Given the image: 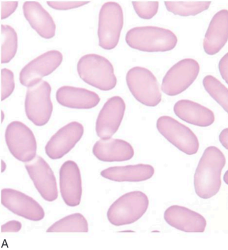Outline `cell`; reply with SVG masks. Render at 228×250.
<instances>
[{"label":"cell","instance_id":"1","mask_svg":"<svg viewBox=\"0 0 228 250\" xmlns=\"http://www.w3.org/2000/svg\"><path fill=\"white\" fill-rule=\"evenodd\" d=\"M225 156L216 146L206 149L194 176L195 193L202 199L216 195L221 187V173L226 165Z\"/></svg>","mask_w":228,"mask_h":250},{"label":"cell","instance_id":"2","mask_svg":"<svg viewBox=\"0 0 228 250\" xmlns=\"http://www.w3.org/2000/svg\"><path fill=\"white\" fill-rule=\"evenodd\" d=\"M125 42L129 47L144 52H166L173 50L178 38L169 29L155 26L134 27L127 31Z\"/></svg>","mask_w":228,"mask_h":250},{"label":"cell","instance_id":"3","mask_svg":"<svg viewBox=\"0 0 228 250\" xmlns=\"http://www.w3.org/2000/svg\"><path fill=\"white\" fill-rule=\"evenodd\" d=\"M77 70L80 78L91 86L102 91H110L117 84L112 64L97 54H87L79 60Z\"/></svg>","mask_w":228,"mask_h":250},{"label":"cell","instance_id":"4","mask_svg":"<svg viewBox=\"0 0 228 250\" xmlns=\"http://www.w3.org/2000/svg\"><path fill=\"white\" fill-rule=\"evenodd\" d=\"M148 196L142 191L129 192L119 198L107 211L110 223L117 227L135 223L148 210Z\"/></svg>","mask_w":228,"mask_h":250},{"label":"cell","instance_id":"5","mask_svg":"<svg viewBox=\"0 0 228 250\" xmlns=\"http://www.w3.org/2000/svg\"><path fill=\"white\" fill-rule=\"evenodd\" d=\"M125 80L132 95L141 104L154 107L161 102L158 81L150 70L142 67L131 68L127 72Z\"/></svg>","mask_w":228,"mask_h":250},{"label":"cell","instance_id":"6","mask_svg":"<svg viewBox=\"0 0 228 250\" xmlns=\"http://www.w3.org/2000/svg\"><path fill=\"white\" fill-rule=\"evenodd\" d=\"M124 25L123 10L119 3L108 1L104 3L99 14V45L106 50L116 48L120 40Z\"/></svg>","mask_w":228,"mask_h":250},{"label":"cell","instance_id":"7","mask_svg":"<svg viewBox=\"0 0 228 250\" xmlns=\"http://www.w3.org/2000/svg\"><path fill=\"white\" fill-rule=\"evenodd\" d=\"M52 87L48 82L41 81L28 87L25 100L27 117L36 126L45 125L52 116L53 104L50 95Z\"/></svg>","mask_w":228,"mask_h":250},{"label":"cell","instance_id":"8","mask_svg":"<svg viewBox=\"0 0 228 250\" xmlns=\"http://www.w3.org/2000/svg\"><path fill=\"white\" fill-rule=\"evenodd\" d=\"M5 141L10 152L22 162H31L36 157L37 142L33 131L20 121H14L6 127Z\"/></svg>","mask_w":228,"mask_h":250},{"label":"cell","instance_id":"9","mask_svg":"<svg viewBox=\"0 0 228 250\" xmlns=\"http://www.w3.org/2000/svg\"><path fill=\"white\" fill-rule=\"evenodd\" d=\"M157 128L168 142L187 155H195L199 151V142L195 134L172 117H159L157 121Z\"/></svg>","mask_w":228,"mask_h":250},{"label":"cell","instance_id":"10","mask_svg":"<svg viewBox=\"0 0 228 250\" xmlns=\"http://www.w3.org/2000/svg\"><path fill=\"white\" fill-rule=\"evenodd\" d=\"M200 72L199 62L192 59L178 62L168 70L164 77L161 89L166 95H180L193 84Z\"/></svg>","mask_w":228,"mask_h":250},{"label":"cell","instance_id":"11","mask_svg":"<svg viewBox=\"0 0 228 250\" xmlns=\"http://www.w3.org/2000/svg\"><path fill=\"white\" fill-rule=\"evenodd\" d=\"M63 61V55L57 50L46 51L30 62L21 70L19 81L23 86H34L42 78L54 72Z\"/></svg>","mask_w":228,"mask_h":250},{"label":"cell","instance_id":"12","mask_svg":"<svg viewBox=\"0 0 228 250\" xmlns=\"http://www.w3.org/2000/svg\"><path fill=\"white\" fill-rule=\"evenodd\" d=\"M29 176L40 195L47 202L58 198V189L54 173L48 164L40 156L25 164Z\"/></svg>","mask_w":228,"mask_h":250},{"label":"cell","instance_id":"13","mask_svg":"<svg viewBox=\"0 0 228 250\" xmlns=\"http://www.w3.org/2000/svg\"><path fill=\"white\" fill-rule=\"evenodd\" d=\"M1 204L15 214L32 221L44 219V211L35 200L18 190L4 188L1 190Z\"/></svg>","mask_w":228,"mask_h":250},{"label":"cell","instance_id":"14","mask_svg":"<svg viewBox=\"0 0 228 250\" xmlns=\"http://www.w3.org/2000/svg\"><path fill=\"white\" fill-rule=\"evenodd\" d=\"M125 110L124 100L119 96L109 98L97 117L96 132L101 139L111 138L118 131Z\"/></svg>","mask_w":228,"mask_h":250},{"label":"cell","instance_id":"15","mask_svg":"<svg viewBox=\"0 0 228 250\" xmlns=\"http://www.w3.org/2000/svg\"><path fill=\"white\" fill-rule=\"evenodd\" d=\"M84 132V127L78 122H71L63 126L47 143L46 155L51 159H62L80 142Z\"/></svg>","mask_w":228,"mask_h":250},{"label":"cell","instance_id":"16","mask_svg":"<svg viewBox=\"0 0 228 250\" xmlns=\"http://www.w3.org/2000/svg\"><path fill=\"white\" fill-rule=\"evenodd\" d=\"M60 189L65 204L74 207L80 205L83 194L82 179L78 164L68 160L60 169Z\"/></svg>","mask_w":228,"mask_h":250},{"label":"cell","instance_id":"17","mask_svg":"<svg viewBox=\"0 0 228 250\" xmlns=\"http://www.w3.org/2000/svg\"><path fill=\"white\" fill-rule=\"evenodd\" d=\"M164 220L171 227L185 232H204L207 221L204 216L186 207L172 205L165 211Z\"/></svg>","mask_w":228,"mask_h":250},{"label":"cell","instance_id":"18","mask_svg":"<svg viewBox=\"0 0 228 250\" xmlns=\"http://www.w3.org/2000/svg\"><path fill=\"white\" fill-rule=\"evenodd\" d=\"M93 153L100 161L124 162L133 159L135 151L128 142L119 139H101L95 143Z\"/></svg>","mask_w":228,"mask_h":250},{"label":"cell","instance_id":"19","mask_svg":"<svg viewBox=\"0 0 228 250\" xmlns=\"http://www.w3.org/2000/svg\"><path fill=\"white\" fill-rule=\"evenodd\" d=\"M228 11L221 10L211 20L204 38V51L208 55H214L222 50L228 42Z\"/></svg>","mask_w":228,"mask_h":250},{"label":"cell","instance_id":"20","mask_svg":"<svg viewBox=\"0 0 228 250\" xmlns=\"http://www.w3.org/2000/svg\"><path fill=\"white\" fill-rule=\"evenodd\" d=\"M23 15L32 28L41 37L52 39L55 35L56 25L52 17L37 1H25L23 5Z\"/></svg>","mask_w":228,"mask_h":250},{"label":"cell","instance_id":"21","mask_svg":"<svg viewBox=\"0 0 228 250\" xmlns=\"http://www.w3.org/2000/svg\"><path fill=\"white\" fill-rule=\"evenodd\" d=\"M57 102L65 107L75 109H91L99 104L100 98L98 94L88 89L64 85L56 93Z\"/></svg>","mask_w":228,"mask_h":250},{"label":"cell","instance_id":"22","mask_svg":"<svg viewBox=\"0 0 228 250\" xmlns=\"http://www.w3.org/2000/svg\"><path fill=\"white\" fill-rule=\"evenodd\" d=\"M174 112L182 121L199 127H208L215 121V115L212 110L191 100H181L176 102Z\"/></svg>","mask_w":228,"mask_h":250},{"label":"cell","instance_id":"23","mask_svg":"<svg viewBox=\"0 0 228 250\" xmlns=\"http://www.w3.org/2000/svg\"><path fill=\"white\" fill-rule=\"evenodd\" d=\"M155 169L152 166L140 164L122 167H112L102 170L100 175L104 178L116 182H142L152 178Z\"/></svg>","mask_w":228,"mask_h":250},{"label":"cell","instance_id":"24","mask_svg":"<svg viewBox=\"0 0 228 250\" xmlns=\"http://www.w3.org/2000/svg\"><path fill=\"white\" fill-rule=\"evenodd\" d=\"M88 221L82 213H73L55 222L46 232H88Z\"/></svg>","mask_w":228,"mask_h":250},{"label":"cell","instance_id":"25","mask_svg":"<svg viewBox=\"0 0 228 250\" xmlns=\"http://www.w3.org/2000/svg\"><path fill=\"white\" fill-rule=\"evenodd\" d=\"M166 7L169 12L177 16H195L206 11L210 6L211 1H165Z\"/></svg>","mask_w":228,"mask_h":250},{"label":"cell","instance_id":"26","mask_svg":"<svg viewBox=\"0 0 228 250\" xmlns=\"http://www.w3.org/2000/svg\"><path fill=\"white\" fill-rule=\"evenodd\" d=\"M1 63H8L16 56L18 48V36L11 26L1 25Z\"/></svg>","mask_w":228,"mask_h":250},{"label":"cell","instance_id":"27","mask_svg":"<svg viewBox=\"0 0 228 250\" xmlns=\"http://www.w3.org/2000/svg\"><path fill=\"white\" fill-rule=\"evenodd\" d=\"M204 88L223 108L228 111V89L215 77L208 75L204 78Z\"/></svg>","mask_w":228,"mask_h":250},{"label":"cell","instance_id":"28","mask_svg":"<svg viewBox=\"0 0 228 250\" xmlns=\"http://www.w3.org/2000/svg\"><path fill=\"white\" fill-rule=\"evenodd\" d=\"M132 4L136 14L143 19H152L158 12L159 1H132Z\"/></svg>","mask_w":228,"mask_h":250},{"label":"cell","instance_id":"29","mask_svg":"<svg viewBox=\"0 0 228 250\" xmlns=\"http://www.w3.org/2000/svg\"><path fill=\"white\" fill-rule=\"evenodd\" d=\"M15 89L14 74L12 70L4 68L1 69V101L10 97Z\"/></svg>","mask_w":228,"mask_h":250},{"label":"cell","instance_id":"30","mask_svg":"<svg viewBox=\"0 0 228 250\" xmlns=\"http://www.w3.org/2000/svg\"><path fill=\"white\" fill-rule=\"evenodd\" d=\"M90 1H52L47 4L55 10H67L74 9L88 4Z\"/></svg>","mask_w":228,"mask_h":250},{"label":"cell","instance_id":"31","mask_svg":"<svg viewBox=\"0 0 228 250\" xmlns=\"http://www.w3.org/2000/svg\"><path fill=\"white\" fill-rule=\"evenodd\" d=\"M18 5V1H1L2 20L8 18L14 14Z\"/></svg>","mask_w":228,"mask_h":250},{"label":"cell","instance_id":"32","mask_svg":"<svg viewBox=\"0 0 228 250\" xmlns=\"http://www.w3.org/2000/svg\"><path fill=\"white\" fill-rule=\"evenodd\" d=\"M22 225L18 221H10L1 226L2 232H18L22 229Z\"/></svg>","mask_w":228,"mask_h":250},{"label":"cell","instance_id":"33","mask_svg":"<svg viewBox=\"0 0 228 250\" xmlns=\"http://www.w3.org/2000/svg\"><path fill=\"white\" fill-rule=\"evenodd\" d=\"M219 69L221 76L226 83H228V54L227 53L221 59L219 64Z\"/></svg>","mask_w":228,"mask_h":250},{"label":"cell","instance_id":"34","mask_svg":"<svg viewBox=\"0 0 228 250\" xmlns=\"http://www.w3.org/2000/svg\"><path fill=\"white\" fill-rule=\"evenodd\" d=\"M219 141L221 144H222L223 146L225 147V148L227 149H228V128H226V129H223L222 131H221L220 135H219Z\"/></svg>","mask_w":228,"mask_h":250},{"label":"cell","instance_id":"35","mask_svg":"<svg viewBox=\"0 0 228 250\" xmlns=\"http://www.w3.org/2000/svg\"><path fill=\"white\" fill-rule=\"evenodd\" d=\"M1 172H5V170L6 168V166L5 162L3 161V160H1Z\"/></svg>","mask_w":228,"mask_h":250},{"label":"cell","instance_id":"36","mask_svg":"<svg viewBox=\"0 0 228 250\" xmlns=\"http://www.w3.org/2000/svg\"><path fill=\"white\" fill-rule=\"evenodd\" d=\"M4 112L3 111H1V123H3V121H4Z\"/></svg>","mask_w":228,"mask_h":250}]
</instances>
